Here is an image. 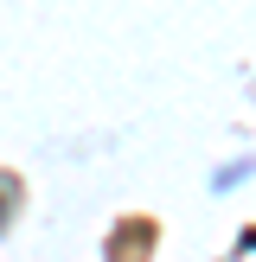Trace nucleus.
Instances as JSON below:
<instances>
[{
    "mask_svg": "<svg viewBox=\"0 0 256 262\" xmlns=\"http://www.w3.org/2000/svg\"><path fill=\"white\" fill-rule=\"evenodd\" d=\"M7 199H13V179H0V211H7Z\"/></svg>",
    "mask_w": 256,
    "mask_h": 262,
    "instance_id": "nucleus-1",
    "label": "nucleus"
}]
</instances>
